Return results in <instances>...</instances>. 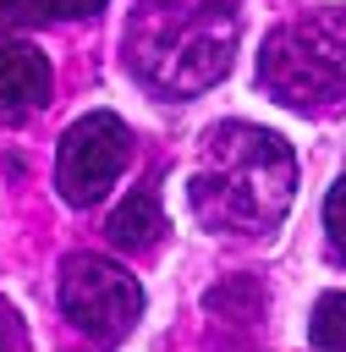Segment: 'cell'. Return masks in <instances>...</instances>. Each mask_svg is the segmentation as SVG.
I'll list each match as a JSON object with an SVG mask.
<instances>
[{
    "mask_svg": "<svg viewBox=\"0 0 346 352\" xmlns=\"http://www.w3.org/2000/svg\"><path fill=\"white\" fill-rule=\"evenodd\" d=\"M297 165L280 132L269 126H214L203 138V160L192 170V209L209 231L269 236L291 209Z\"/></svg>",
    "mask_w": 346,
    "mask_h": 352,
    "instance_id": "1",
    "label": "cell"
},
{
    "mask_svg": "<svg viewBox=\"0 0 346 352\" xmlns=\"http://www.w3.org/2000/svg\"><path fill=\"white\" fill-rule=\"evenodd\" d=\"M258 77L280 104L313 110L346 99V6L308 11L264 38Z\"/></svg>",
    "mask_w": 346,
    "mask_h": 352,
    "instance_id": "2",
    "label": "cell"
},
{
    "mask_svg": "<svg viewBox=\"0 0 346 352\" xmlns=\"http://www.w3.org/2000/svg\"><path fill=\"white\" fill-rule=\"evenodd\" d=\"M231 44H236V28L209 0L187 22L165 16V22H154V33L132 38V60H137V72L154 88H165V94H198V88H209V82H220L231 72Z\"/></svg>",
    "mask_w": 346,
    "mask_h": 352,
    "instance_id": "3",
    "label": "cell"
},
{
    "mask_svg": "<svg viewBox=\"0 0 346 352\" xmlns=\"http://www.w3.org/2000/svg\"><path fill=\"white\" fill-rule=\"evenodd\" d=\"M60 308H66V319H71L82 336H93V341H121V336L137 324V314H143V286H137L121 264L93 258V253H77V258H66V270H60Z\"/></svg>",
    "mask_w": 346,
    "mask_h": 352,
    "instance_id": "4",
    "label": "cell"
},
{
    "mask_svg": "<svg viewBox=\"0 0 346 352\" xmlns=\"http://www.w3.org/2000/svg\"><path fill=\"white\" fill-rule=\"evenodd\" d=\"M126 160H132L126 121L110 116V110H93V116H82V121L66 126L60 154H55V187H60L66 204L88 209V204H99L115 187V176L126 170Z\"/></svg>",
    "mask_w": 346,
    "mask_h": 352,
    "instance_id": "5",
    "label": "cell"
},
{
    "mask_svg": "<svg viewBox=\"0 0 346 352\" xmlns=\"http://www.w3.org/2000/svg\"><path fill=\"white\" fill-rule=\"evenodd\" d=\"M49 99V60L33 44L0 50V121H27Z\"/></svg>",
    "mask_w": 346,
    "mask_h": 352,
    "instance_id": "6",
    "label": "cell"
},
{
    "mask_svg": "<svg viewBox=\"0 0 346 352\" xmlns=\"http://www.w3.org/2000/svg\"><path fill=\"white\" fill-rule=\"evenodd\" d=\"M159 231H165V214H159L154 187H137V192L110 214V242H115V248H126V253L154 248V242H159Z\"/></svg>",
    "mask_w": 346,
    "mask_h": 352,
    "instance_id": "7",
    "label": "cell"
},
{
    "mask_svg": "<svg viewBox=\"0 0 346 352\" xmlns=\"http://www.w3.org/2000/svg\"><path fill=\"white\" fill-rule=\"evenodd\" d=\"M308 336H313V346H335V352L346 346V292H330V297L313 302Z\"/></svg>",
    "mask_w": 346,
    "mask_h": 352,
    "instance_id": "8",
    "label": "cell"
},
{
    "mask_svg": "<svg viewBox=\"0 0 346 352\" xmlns=\"http://www.w3.org/2000/svg\"><path fill=\"white\" fill-rule=\"evenodd\" d=\"M324 236H330V248H335V258H346V176L330 187V198H324Z\"/></svg>",
    "mask_w": 346,
    "mask_h": 352,
    "instance_id": "9",
    "label": "cell"
},
{
    "mask_svg": "<svg viewBox=\"0 0 346 352\" xmlns=\"http://www.w3.org/2000/svg\"><path fill=\"white\" fill-rule=\"evenodd\" d=\"M49 16V0H0V28H38Z\"/></svg>",
    "mask_w": 346,
    "mask_h": 352,
    "instance_id": "10",
    "label": "cell"
},
{
    "mask_svg": "<svg viewBox=\"0 0 346 352\" xmlns=\"http://www.w3.org/2000/svg\"><path fill=\"white\" fill-rule=\"evenodd\" d=\"M104 0H49V16H93Z\"/></svg>",
    "mask_w": 346,
    "mask_h": 352,
    "instance_id": "11",
    "label": "cell"
},
{
    "mask_svg": "<svg viewBox=\"0 0 346 352\" xmlns=\"http://www.w3.org/2000/svg\"><path fill=\"white\" fill-rule=\"evenodd\" d=\"M11 319H16V314H11V308H0V346H5V341H22V336H16V324H11Z\"/></svg>",
    "mask_w": 346,
    "mask_h": 352,
    "instance_id": "12",
    "label": "cell"
}]
</instances>
